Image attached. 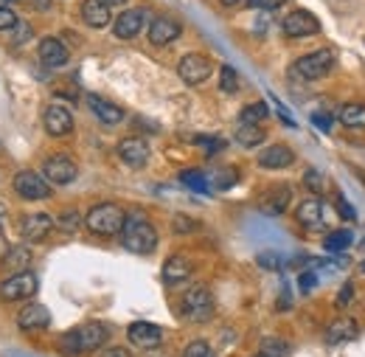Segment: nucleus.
I'll list each match as a JSON object with an SVG mask.
<instances>
[{
	"label": "nucleus",
	"instance_id": "nucleus-24",
	"mask_svg": "<svg viewBox=\"0 0 365 357\" xmlns=\"http://www.w3.org/2000/svg\"><path fill=\"white\" fill-rule=\"evenodd\" d=\"M357 332H360V329H357V323H354L351 318H337V321L326 329V335H323V338H326V343H329V346H340V343L354 341V338H357Z\"/></svg>",
	"mask_w": 365,
	"mask_h": 357
},
{
	"label": "nucleus",
	"instance_id": "nucleus-44",
	"mask_svg": "<svg viewBox=\"0 0 365 357\" xmlns=\"http://www.w3.org/2000/svg\"><path fill=\"white\" fill-rule=\"evenodd\" d=\"M315 287H318V276H315L312 270H304V273H301V290L309 293V290H315Z\"/></svg>",
	"mask_w": 365,
	"mask_h": 357
},
{
	"label": "nucleus",
	"instance_id": "nucleus-40",
	"mask_svg": "<svg viewBox=\"0 0 365 357\" xmlns=\"http://www.w3.org/2000/svg\"><path fill=\"white\" fill-rule=\"evenodd\" d=\"M17 23H20L17 14H14L9 6H0V31H11Z\"/></svg>",
	"mask_w": 365,
	"mask_h": 357
},
{
	"label": "nucleus",
	"instance_id": "nucleus-22",
	"mask_svg": "<svg viewBox=\"0 0 365 357\" xmlns=\"http://www.w3.org/2000/svg\"><path fill=\"white\" fill-rule=\"evenodd\" d=\"M37 54H40V62L46 65V68H62L65 62H68V48L62 40H56V37H46L40 48H37Z\"/></svg>",
	"mask_w": 365,
	"mask_h": 357
},
{
	"label": "nucleus",
	"instance_id": "nucleus-50",
	"mask_svg": "<svg viewBox=\"0 0 365 357\" xmlns=\"http://www.w3.org/2000/svg\"><path fill=\"white\" fill-rule=\"evenodd\" d=\"M107 6H121V3H130V0H104Z\"/></svg>",
	"mask_w": 365,
	"mask_h": 357
},
{
	"label": "nucleus",
	"instance_id": "nucleus-17",
	"mask_svg": "<svg viewBox=\"0 0 365 357\" xmlns=\"http://www.w3.org/2000/svg\"><path fill=\"white\" fill-rule=\"evenodd\" d=\"M17 326L23 332H43V329L51 326V310L43 307V304H29L17 315Z\"/></svg>",
	"mask_w": 365,
	"mask_h": 357
},
{
	"label": "nucleus",
	"instance_id": "nucleus-14",
	"mask_svg": "<svg viewBox=\"0 0 365 357\" xmlns=\"http://www.w3.org/2000/svg\"><path fill=\"white\" fill-rule=\"evenodd\" d=\"M292 203V188L287 183H275L270 186L262 197H259V211L262 214H270V217H278L287 211V206Z\"/></svg>",
	"mask_w": 365,
	"mask_h": 357
},
{
	"label": "nucleus",
	"instance_id": "nucleus-43",
	"mask_svg": "<svg viewBox=\"0 0 365 357\" xmlns=\"http://www.w3.org/2000/svg\"><path fill=\"white\" fill-rule=\"evenodd\" d=\"M354 301V284L351 281H346L343 287H340V296H337V307H349Z\"/></svg>",
	"mask_w": 365,
	"mask_h": 357
},
{
	"label": "nucleus",
	"instance_id": "nucleus-28",
	"mask_svg": "<svg viewBox=\"0 0 365 357\" xmlns=\"http://www.w3.org/2000/svg\"><path fill=\"white\" fill-rule=\"evenodd\" d=\"M264 138L267 135H264V130L259 124H239V130H236V144L239 146H247V149L264 144Z\"/></svg>",
	"mask_w": 365,
	"mask_h": 357
},
{
	"label": "nucleus",
	"instance_id": "nucleus-53",
	"mask_svg": "<svg viewBox=\"0 0 365 357\" xmlns=\"http://www.w3.org/2000/svg\"><path fill=\"white\" fill-rule=\"evenodd\" d=\"M363 273H365V262H363Z\"/></svg>",
	"mask_w": 365,
	"mask_h": 357
},
{
	"label": "nucleus",
	"instance_id": "nucleus-9",
	"mask_svg": "<svg viewBox=\"0 0 365 357\" xmlns=\"http://www.w3.org/2000/svg\"><path fill=\"white\" fill-rule=\"evenodd\" d=\"M281 29H284L287 37H295V40H298V37H312V34L320 31V20L315 14L304 11V9H295V11H289V14L284 17Z\"/></svg>",
	"mask_w": 365,
	"mask_h": 357
},
{
	"label": "nucleus",
	"instance_id": "nucleus-35",
	"mask_svg": "<svg viewBox=\"0 0 365 357\" xmlns=\"http://www.w3.org/2000/svg\"><path fill=\"white\" fill-rule=\"evenodd\" d=\"M256 262H259V268L273 270V273H278V270L287 265V262L278 256V251H264V253H259V256H256Z\"/></svg>",
	"mask_w": 365,
	"mask_h": 357
},
{
	"label": "nucleus",
	"instance_id": "nucleus-25",
	"mask_svg": "<svg viewBox=\"0 0 365 357\" xmlns=\"http://www.w3.org/2000/svg\"><path fill=\"white\" fill-rule=\"evenodd\" d=\"M191 273H194V265L185 256H169L163 262V281L166 284H182L191 278Z\"/></svg>",
	"mask_w": 365,
	"mask_h": 357
},
{
	"label": "nucleus",
	"instance_id": "nucleus-26",
	"mask_svg": "<svg viewBox=\"0 0 365 357\" xmlns=\"http://www.w3.org/2000/svg\"><path fill=\"white\" fill-rule=\"evenodd\" d=\"M337 121L349 130H365V104L360 101H349L337 110Z\"/></svg>",
	"mask_w": 365,
	"mask_h": 357
},
{
	"label": "nucleus",
	"instance_id": "nucleus-30",
	"mask_svg": "<svg viewBox=\"0 0 365 357\" xmlns=\"http://www.w3.org/2000/svg\"><path fill=\"white\" fill-rule=\"evenodd\" d=\"M180 183L185 188H191V191H200V194H208L211 191V180L208 175H202V172H197V169H185L180 172Z\"/></svg>",
	"mask_w": 365,
	"mask_h": 357
},
{
	"label": "nucleus",
	"instance_id": "nucleus-2",
	"mask_svg": "<svg viewBox=\"0 0 365 357\" xmlns=\"http://www.w3.org/2000/svg\"><path fill=\"white\" fill-rule=\"evenodd\" d=\"M121 245L133 253H152L158 248V231L143 214H127V223L121 228Z\"/></svg>",
	"mask_w": 365,
	"mask_h": 357
},
{
	"label": "nucleus",
	"instance_id": "nucleus-49",
	"mask_svg": "<svg viewBox=\"0 0 365 357\" xmlns=\"http://www.w3.org/2000/svg\"><path fill=\"white\" fill-rule=\"evenodd\" d=\"M242 3H247V0H222V6H228V9H233V6H242Z\"/></svg>",
	"mask_w": 365,
	"mask_h": 357
},
{
	"label": "nucleus",
	"instance_id": "nucleus-33",
	"mask_svg": "<svg viewBox=\"0 0 365 357\" xmlns=\"http://www.w3.org/2000/svg\"><path fill=\"white\" fill-rule=\"evenodd\" d=\"M211 188H220V191H228L230 186H236V180H239V172L236 169H217L214 175H211Z\"/></svg>",
	"mask_w": 365,
	"mask_h": 357
},
{
	"label": "nucleus",
	"instance_id": "nucleus-12",
	"mask_svg": "<svg viewBox=\"0 0 365 357\" xmlns=\"http://www.w3.org/2000/svg\"><path fill=\"white\" fill-rule=\"evenodd\" d=\"M295 220L301 228H307V231H320L323 225H326V206H323V200L320 197H307V200H301L298 203V208H295Z\"/></svg>",
	"mask_w": 365,
	"mask_h": 357
},
{
	"label": "nucleus",
	"instance_id": "nucleus-46",
	"mask_svg": "<svg viewBox=\"0 0 365 357\" xmlns=\"http://www.w3.org/2000/svg\"><path fill=\"white\" fill-rule=\"evenodd\" d=\"M312 121L318 124L323 133H331V124H334V119H331V116H326V113H315V116H312Z\"/></svg>",
	"mask_w": 365,
	"mask_h": 357
},
{
	"label": "nucleus",
	"instance_id": "nucleus-5",
	"mask_svg": "<svg viewBox=\"0 0 365 357\" xmlns=\"http://www.w3.org/2000/svg\"><path fill=\"white\" fill-rule=\"evenodd\" d=\"M331 68H334V51H331V48L312 51V54H307V56L295 59V65H292L295 76H301V79H307V82H315V79L329 76V74H331Z\"/></svg>",
	"mask_w": 365,
	"mask_h": 357
},
{
	"label": "nucleus",
	"instance_id": "nucleus-47",
	"mask_svg": "<svg viewBox=\"0 0 365 357\" xmlns=\"http://www.w3.org/2000/svg\"><path fill=\"white\" fill-rule=\"evenodd\" d=\"M98 357H133L127 349H121V346H113V349H104Z\"/></svg>",
	"mask_w": 365,
	"mask_h": 357
},
{
	"label": "nucleus",
	"instance_id": "nucleus-36",
	"mask_svg": "<svg viewBox=\"0 0 365 357\" xmlns=\"http://www.w3.org/2000/svg\"><path fill=\"white\" fill-rule=\"evenodd\" d=\"M304 186H307V188H309L315 197H320V194L326 191V178L320 175L318 169H309V172L304 175Z\"/></svg>",
	"mask_w": 365,
	"mask_h": 357
},
{
	"label": "nucleus",
	"instance_id": "nucleus-21",
	"mask_svg": "<svg viewBox=\"0 0 365 357\" xmlns=\"http://www.w3.org/2000/svg\"><path fill=\"white\" fill-rule=\"evenodd\" d=\"M88 107H91V113L101 124H110V127H113V124H121V121H124V110H121L118 104H113V101L96 96V93H88Z\"/></svg>",
	"mask_w": 365,
	"mask_h": 357
},
{
	"label": "nucleus",
	"instance_id": "nucleus-4",
	"mask_svg": "<svg viewBox=\"0 0 365 357\" xmlns=\"http://www.w3.org/2000/svg\"><path fill=\"white\" fill-rule=\"evenodd\" d=\"M180 315L185 321H191V323H205V321H211V315H214V296H211V290H208L205 284L191 287V290L182 296Z\"/></svg>",
	"mask_w": 365,
	"mask_h": 357
},
{
	"label": "nucleus",
	"instance_id": "nucleus-42",
	"mask_svg": "<svg viewBox=\"0 0 365 357\" xmlns=\"http://www.w3.org/2000/svg\"><path fill=\"white\" fill-rule=\"evenodd\" d=\"M337 214H340L343 220H349V223H351V220H357V214H354V208L349 206V200H346L343 194H337Z\"/></svg>",
	"mask_w": 365,
	"mask_h": 357
},
{
	"label": "nucleus",
	"instance_id": "nucleus-45",
	"mask_svg": "<svg viewBox=\"0 0 365 357\" xmlns=\"http://www.w3.org/2000/svg\"><path fill=\"white\" fill-rule=\"evenodd\" d=\"M253 9H267V11H273V9H281L287 0H247Z\"/></svg>",
	"mask_w": 365,
	"mask_h": 357
},
{
	"label": "nucleus",
	"instance_id": "nucleus-7",
	"mask_svg": "<svg viewBox=\"0 0 365 357\" xmlns=\"http://www.w3.org/2000/svg\"><path fill=\"white\" fill-rule=\"evenodd\" d=\"M14 191L23 200H48L51 197V183L46 180V175H37L31 169H23L14 175Z\"/></svg>",
	"mask_w": 365,
	"mask_h": 357
},
{
	"label": "nucleus",
	"instance_id": "nucleus-3",
	"mask_svg": "<svg viewBox=\"0 0 365 357\" xmlns=\"http://www.w3.org/2000/svg\"><path fill=\"white\" fill-rule=\"evenodd\" d=\"M124 223H127V214L115 203H98L85 217L88 231L96 233V236H115V233H121Z\"/></svg>",
	"mask_w": 365,
	"mask_h": 357
},
{
	"label": "nucleus",
	"instance_id": "nucleus-8",
	"mask_svg": "<svg viewBox=\"0 0 365 357\" xmlns=\"http://www.w3.org/2000/svg\"><path fill=\"white\" fill-rule=\"evenodd\" d=\"M211 71H214V65H211V59L208 56H202V54H185L180 59V65H178V74H180V79L185 85H202L208 76H211Z\"/></svg>",
	"mask_w": 365,
	"mask_h": 357
},
{
	"label": "nucleus",
	"instance_id": "nucleus-34",
	"mask_svg": "<svg viewBox=\"0 0 365 357\" xmlns=\"http://www.w3.org/2000/svg\"><path fill=\"white\" fill-rule=\"evenodd\" d=\"M220 90L228 93V96L239 90V74H236V68H230V65L220 68Z\"/></svg>",
	"mask_w": 365,
	"mask_h": 357
},
{
	"label": "nucleus",
	"instance_id": "nucleus-1",
	"mask_svg": "<svg viewBox=\"0 0 365 357\" xmlns=\"http://www.w3.org/2000/svg\"><path fill=\"white\" fill-rule=\"evenodd\" d=\"M107 341H110V329L104 323H98V321H91V323H82L76 329H68L59 338V352L68 357H76L101 349Z\"/></svg>",
	"mask_w": 365,
	"mask_h": 357
},
{
	"label": "nucleus",
	"instance_id": "nucleus-15",
	"mask_svg": "<svg viewBox=\"0 0 365 357\" xmlns=\"http://www.w3.org/2000/svg\"><path fill=\"white\" fill-rule=\"evenodd\" d=\"M127 338L138 349H158L163 343V329L158 323H149V321H135V323H130Z\"/></svg>",
	"mask_w": 365,
	"mask_h": 357
},
{
	"label": "nucleus",
	"instance_id": "nucleus-41",
	"mask_svg": "<svg viewBox=\"0 0 365 357\" xmlns=\"http://www.w3.org/2000/svg\"><path fill=\"white\" fill-rule=\"evenodd\" d=\"M11 31H14V34H11V43L14 45H23L31 37V26H29V23H17Z\"/></svg>",
	"mask_w": 365,
	"mask_h": 357
},
{
	"label": "nucleus",
	"instance_id": "nucleus-31",
	"mask_svg": "<svg viewBox=\"0 0 365 357\" xmlns=\"http://www.w3.org/2000/svg\"><path fill=\"white\" fill-rule=\"evenodd\" d=\"M267 116H270L267 104H264V101H256V104H247V107L239 113V124H262Z\"/></svg>",
	"mask_w": 365,
	"mask_h": 357
},
{
	"label": "nucleus",
	"instance_id": "nucleus-10",
	"mask_svg": "<svg viewBox=\"0 0 365 357\" xmlns=\"http://www.w3.org/2000/svg\"><path fill=\"white\" fill-rule=\"evenodd\" d=\"M43 124H46V133L53 135V138L71 135V130H73V113L65 104L53 101V104H48L46 113H43Z\"/></svg>",
	"mask_w": 365,
	"mask_h": 357
},
{
	"label": "nucleus",
	"instance_id": "nucleus-39",
	"mask_svg": "<svg viewBox=\"0 0 365 357\" xmlns=\"http://www.w3.org/2000/svg\"><path fill=\"white\" fill-rule=\"evenodd\" d=\"M172 228H175L178 233H191V231H197V220H191V217H185V214H175Z\"/></svg>",
	"mask_w": 365,
	"mask_h": 357
},
{
	"label": "nucleus",
	"instance_id": "nucleus-13",
	"mask_svg": "<svg viewBox=\"0 0 365 357\" xmlns=\"http://www.w3.org/2000/svg\"><path fill=\"white\" fill-rule=\"evenodd\" d=\"M143 26H149V11L146 9H127V11L118 14L113 31H115L118 40H133L143 31Z\"/></svg>",
	"mask_w": 365,
	"mask_h": 357
},
{
	"label": "nucleus",
	"instance_id": "nucleus-55",
	"mask_svg": "<svg viewBox=\"0 0 365 357\" xmlns=\"http://www.w3.org/2000/svg\"><path fill=\"white\" fill-rule=\"evenodd\" d=\"M6 3H11V0H6Z\"/></svg>",
	"mask_w": 365,
	"mask_h": 357
},
{
	"label": "nucleus",
	"instance_id": "nucleus-16",
	"mask_svg": "<svg viewBox=\"0 0 365 357\" xmlns=\"http://www.w3.org/2000/svg\"><path fill=\"white\" fill-rule=\"evenodd\" d=\"M118 158H121L130 169L146 166V161H149V144H146V138H138V135L124 138V141L118 144Z\"/></svg>",
	"mask_w": 365,
	"mask_h": 357
},
{
	"label": "nucleus",
	"instance_id": "nucleus-6",
	"mask_svg": "<svg viewBox=\"0 0 365 357\" xmlns=\"http://www.w3.org/2000/svg\"><path fill=\"white\" fill-rule=\"evenodd\" d=\"M34 293H37V276L31 270L14 273L6 281H0V298L3 301H23V298H31Z\"/></svg>",
	"mask_w": 365,
	"mask_h": 357
},
{
	"label": "nucleus",
	"instance_id": "nucleus-37",
	"mask_svg": "<svg viewBox=\"0 0 365 357\" xmlns=\"http://www.w3.org/2000/svg\"><path fill=\"white\" fill-rule=\"evenodd\" d=\"M56 225L62 228V231H68V233H73V231H79V225H82V214L79 211H65V214H59V220H56Z\"/></svg>",
	"mask_w": 365,
	"mask_h": 357
},
{
	"label": "nucleus",
	"instance_id": "nucleus-48",
	"mask_svg": "<svg viewBox=\"0 0 365 357\" xmlns=\"http://www.w3.org/2000/svg\"><path fill=\"white\" fill-rule=\"evenodd\" d=\"M31 6H34V9H40V11H46L48 0H31Z\"/></svg>",
	"mask_w": 365,
	"mask_h": 357
},
{
	"label": "nucleus",
	"instance_id": "nucleus-54",
	"mask_svg": "<svg viewBox=\"0 0 365 357\" xmlns=\"http://www.w3.org/2000/svg\"><path fill=\"white\" fill-rule=\"evenodd\" d=\"M256 357H264V355H256Z\"/></svg>",
	"mask_w": 365,
	"mask_h": 357
},
{
	"label": "nucleus",
	"instance_id": "nucleus-18",
	"mask_svg": "<svg viewBox=\"0 0 365 357\" xmlns=\"http://www.w3.org/2000/svg\"><path fill=\"white\" fill-rule=\"evenodd\" d=\"M53 220L48 214H26L20 220V236L29 239V242H43L48 233L53 231Z\"/></svg>",
	"mask_w": 365,
	"mask_h": 357
},
{
	"label": "nucleus",
	"instance_id": "nucleus-51",
	"mask_svg": "<svg viewBox=\"0 0 365 357\" xmlns=\"http://www.w3.org/2000/svg\"><path fill=\"white\" fill-rule=\"evenodd\" d=\"M360 251H365V239H363V242H360Z\"/></svg>",
	"mask_w": 365,
	"mask_h": 357
},
{
	"label": "nucleus",
	"instance_id": "nucleus-52",
	"mask_svg": "<svg viewBox=\"0 0 365 357\" xmlns=\"http://www.w3.org/2000/svg\"><path fill=\"white\" fill-rule=\"evenodd\" d=\"M0 223H3V208H0Z\"/></svg>",
	"mask_w": 365,
	"mask_h": 357
},
{
	"label": "nucleus",
	"instance_id": "nucleus-19",
	"mask_svg": "<svg viewBox=\"0 0 365 357\" xmlns=\"http://www.w3.org/2000/svg\"><path fill=\"white\" fill-rule=\"evenodd\" d=\"M182 26L172 17H155L149 23V43L152 45H169L180 37Z\"/></svg>",
	"mask_w": 365,
	"mask_h": 357
},
{
	"label": "nucleus",
	"instance_id": "nucleus-20",
	"mask_svg": "<svg viewBox=\"0 0 365 357\" xmlns=\"http://www.w3.org/2000/svg\"><path fill=\"white\" fill-rule=\"evenodd\" d=\"M292 164H295V152H292L289 146H284V144H273V146H267V149L259 155V166H262V169H270V172L287 169V166H292Z\"/></svg>",
	"mask_w": 365,
	"mask_h": 357
},
{
	"label": "nucleus",
	"instance_id": "nucleus-32",
	"mask_svg": "<svg viewBox=\"0 0 365 357\" xmlns=\"http://www.w3.org/2000/svg\"><path fill=\"white\" fill-rule=\"evenodd\" d=\"M259 355L287 357L289 355V346H287V341H281V338H264V341H262V346H259Z\"/></svg>",
	"mask_w": 365,
	"mask_h": 357
},
{
	"label": "nucleus",
	"instance_id": "nucleus-23",
	"mask_svg": "<svg viewBox=\"0 0 365 357\" xmlns=\"http://www.w3.org/2000/svg\"><path fill=\"white\" fill-rule=\"evenodd\" d=\"M82 20L91 26V29H107L113 14H110V6L104 0H85L82 3Z\"/></svg>",
	"mask_w": 365,
	"mask_h": 357
},
{
	"label": "nucleus",
	"instance_id": "nucleus-29",
	"mask_svg": "<svg viewBox=\"0 0 365 357\" xmlns=\"http://www.w3.org/2000/svg\"><path fill=\"white\" fill-rule=\"evenodd\" d=\"M351 242H354V233H351V231H331V233L323 239V248H326L329 253H343V251H349Z\"/></svg>",
	"mask_w": 365,
	"mask_h": 357
},
{
	"label": "nucleus",
	"instance_id": "nucleus-38",
	"mask_svg": "<svg viewBox=\"0 0 365 357\" xmlns=\"http://www.w3.org/2000/svg\"><path fill=\"white\" fill-rule=\"evenodd\" d=\"M182 357H214V349L208 346V341H191L182 349Z\"/></svg>",
	"mask_w": 365,
	"mask_h": 357
},
{
	"label": "nucleus",
	"instance_id": "nucleus-11",
	"mask_svg": "<svg viewBox=\"0 0 365 357\" xmlns=\"http://www.w3.org/2000/svg\"><path fill=\"white\" fill-rule=\"evenodd\" d=\"M43 175H46V180L53 183V186H68V183L76 180L79 169H76V164H73L68 155H51L46 161V166H43Z\"/></svg>",
	"mask_w": 365,
	"mask_h": 357
},
{
	"label": "nucleus",
	"instance_id": "nucleus-27",
	"mask_svg": "<svg viewBox=\"0 0 365 357\" xmlns=\"http://www.w3.org/2000/svg\"><path fill=\"white\" fill-rule=\"evenodd\" d=\"M3 268L11 270V273H23V270L31 268V251L17 245V248H9V253L3 256Z\"/></svg>",
	"mask_w": 365,
	"mask_h": 357
}]
</instances>
